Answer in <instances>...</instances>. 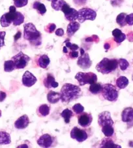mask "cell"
<instances>
[{"label": "cell", "mask_w": 133, "mask_h": 148, "mask_svg": "<svg viewBox=\"0 0 133 148\" xmlns=\"http://www.w3.org/2000/svg\"><path fill=\"white\" fill-rule=\"evenodd\" d=\"M82 96L81 88L73 84L66 83L62 86L60 91L61 100L65 103H70Z\"/></svg>", "instance_id": "1"}, {"label": "cell", "mask_w": 133, "mask_h": 148, "mask_svg": "<svg viewBox=\"0 0 133 148\" xmlns=\"http://www.w3.org/2000/svg\"><path fill=\"white\" fill-rule=\"evenodd\" d=\"M24 38L33 46L41 44V34L32 23H28L24 26Z\"/></svg>", "instance_id": "2"}, {"label": "cell", "mask_w": 133, "mask_h": 148, "mask_svg": "<svg viewBox=\"0 0 133 148\" xmlns=\"http://www.w3.org/2000/svg\"><path fill=\"white\" fill-rule=\"evenodd\" d=\"M118 66V60L116 59L104 58L96 65V70L103 74H108L115 71Z\"/></svg>", "instance_id": "3"}, {"label": "cell", "mask_w": 133, "mask_h": 148, "mask_svg": "<svg viewBox=\"0 0 133 148\" xmlns=\"http://www.w3.org/2000/svg\"><path fill=\"white\" fill-rule=\"evenodd\" d=\"M101 93L104 98L109 101H116L118 98L119 92L118 90L112 84H105L103 85Z\"/></svg>", "instance_id": "4"}, {"label": "cell", "mask_w": 133, "mask_h": 148, "mask_svg": "<svg viewBox=\"0 0 133 148\" xmlns=\"http://www.w3.org/2000/svg\"><path fill=\"white\" fill-rule=\"evenodd\" d=\"M75 79L80 86H84L87 84H91L97 81V75L92 72H78L75 75Z\"/></svg>", "instance_id": "5"}, {"label": "cell", "mask_w": 133, "mask_h": 148, "mask_svg": "<svg viewBox=\"0 0 133 148\" xmlns=\"http://www.w3.org/2000/svg\"><path fill=\"white\" fill-rule=\"evenodd\" d=\"M97 16V13L90 8H83L78 11L77 20L80 23H84L86 20L94 21Z\"/></svg>", "instance_id": "6"}, {"label": "cell", "mask_w": 133, "mask_h": 148, "mask_svg": "<svg viewBox=\"0 0 133 148\" xmlns=\"http://www.w3.org/2000/svg\"><path fill=\"white\" fill-rule=\"evenodd\" d=\"M11 60H12L15 63L16 69H23L27 66L31 59L27 55L24 54L22 51H20L17 55L12 57Z\"/></svg>", "instance_id": "7"}, {"label": "cell", "mask_w": 133, "mask_h": 148, "mask_svg": "<svg viewBox=\"0 0 133 148\" xmlns=\"http://www.w3.org/2000/svg\"><path fill=\"white\" fill-rule=\"evenodd\" d=\"M98 123L101 127L105 126H114V122L111 118L110 112L108 111H104L99 114L98 117Z\"/></svg>", "instance_id": "8"}, {"label": "cell", "mask_w": 133, "mask_h": 148, "mask_svg": "<svg viewBox=\"0 0 133 148\" xmlns=\"http://www.w3.org/2000/svg\"><path fill=\"white\" fill-rule=\"evenodd\" d=\"M71 137L78 142H82L87 139L88 135L86 131L74 127L71 131Z\"/></svg>", "instance_id": "9"}, {"label": "cell", "mask_w": 133, "mask_h": 148, "mask_svg": "<svg viewBox=\"0 0 133 148\" xmlns=\"http://www.w3.org/2000/svg\"><path fill=\"white\" fill-rule=\"evenodd\" d=\"M62 11L64 13L65 18L69 22H74L77 20L78 11L73 8H71L66 3L63 6Z\"/></svg>", "instance_id": "10"}, {"label": "cell", "mask_w": 133, "mask_h": 148, "mask_svg": "<svg viewBox=\"0 0 133 148\" xmlns=\"http://www.w3.org/2000/svg\"><path fill=\"white\" fill-rule=\"evenodd\" d=\"M17 11H10L4 14L1 17L0 23L3 27H7L11 24L17 16Z\"/></svg>", "instance_id": "11"}, {"label": "cell", "mask_w": 133, "mask_h": 148, "mask_svg": "<svg viewBox=\"0 0 133 148\" xmlns=\"http://www.w3.org/2000/svg\"><path fill=\"white\" fill-rule=\"evenodd\" d=\"M55 141V138L48 134L42 135L37 140V144L42 147H50L52 146Z\"/></svg>", "instance_id": "12"}, {"label": "cell", "mask_w": 133, "mask_h": 148, "mask_svg": "<svg viewBox=\"0 0 133 148\" xmlns=\"http://www.w3.org/2000/svg\"><path fill=\"white\" fill-rule=\"evenodd\" d=\"M93 121V117L91 114L82 112L78 117V124L82 127H87L90 126Z\"/></svg>", "instance_id": "13"}, {"label": "cell", "mask_w": 133, "mask_h": 148, "mask_svg": "<svg viewBox=\"0 0 133 148\" xmlns=\"http://www.w3.org/2000/svg\"><path fill=\"white\" fill-rule=\"evenodd\" d=\"M92 64V62L90 59L89 55L88 53H84L78 57V61H77V65L80 68L84 70L88 69Z\"/></svg>", "instance_id": "14"}, {"label": "cell", "mask_w": 133, "mask_h": 148, "mask_svg": "<svg viewBox=\"0 0 133 148\" xmlns=\"http://www.w3.org/2000/svg\"><path fill=\"white\" fill-rule=\"evenodd\" d=\"M37 81V79L35 77V76L31 72H29V71H26V72L24 73L22 77V84L24 86L27 87H31L36 83Z\"/></svg>", "instance_id": "15"}, {"label": "cell", "mask_w": 133, "mask_h": 148, "mask_svg": "<svg viewBox=\"0 0 133 148\" xmlns=\"http://www.w3.org/2000/svg\"><path fill=\"white\" fill-rule=\"evenodd\" d=\"M29 123H30V120L27 115H23L18 119L15 122V127L17 129H24L27 127Z\"/></svg>", "instance_id": "16"}, {"label": "cell", "mask_w": 133, "mask_h": 148, "mask_svg": "<svg viewBox=\"0 0 133 148\" xmlns=\"http://www.w3.org/2000/svg\"><path fill=\"white\" fill-rule=\"evenodd\" d=\"M121 119L123 122L130 123L133 121V108L125 109L121 114Z\"/></svg>", "instance_id": "17"}, {"label": "cell", "mask_w": 133, "mask_h": 148, "mask_svg": "<svg viewBox=\"0 0 133 148\" xmlns=\"http://www.w3.org/2000/svg\"><path fill=\"white\" fill-rule=\"evenodd\" d=\"M44 85L47 88H57L59 85L57 82L55 81V78L54 76L51 74H47V76L44 78L43 81Z\"/></svg>", "instance_id": "18"}, {"label": "cell", "mask_w": 133, "mask_h": 148, "mask_svg": "<svg viewBox=\"0 0 133 148\" xmlns=\"http://www.w3.org/2000/svg\"><path fill=\"white\" fill-rule=\"evenodd\" d=\"M80 27V23L77 22H71L67 26V29H66V33H67V35L69 36H72L74 35L77 31H78Z\"/></svg>", "instance_id": "19"}, {"label": "cell", "mask_w": 133, "mask_h": 148, "mask_svg": "<svg viewBox=\"0 0 133 148\" xmlns=\"http://www.w3.org/2000/svg\"><path fill=\"white\" fill-rule=\"evenodd\" d=\"M47 99L48 101L50 103H56L61 99L60 93H58V92L54 91H50L47 95Z\"/></svg>", "instance_id": "20"}, {"label": "cell", "mask_w": 133, "mask_h": 148, "mask_svg": "<svg viewBox=\"0 0 133 148\" xmlns=\"http://www.w3.org/2000/svg\"><path fill=\"white\" fill-rule=\"evenodd\" d=\"M100 147H104V148H114V147H121V146H119L118 144H116L114 143V141L111 138H109L108 137L107 138H105L103 139L102 142L100 144Z\"/></svg>", "instance_id": "21"}, {"label": "cell", "mask_w": 133, "mask_h": 148, "mask_svg": "<svg viewBox=\"0 0 133 148\" xmlns=\"http://www.w3.org/2000/svg\"><path fill=\"white\" fill-rule=\"evenodd\" d=\"M50 60L47 55H42L37 60V64L42 68H46L49 65Z\"/></svg>", "instance_id": "22"}, {"label": "cell", "mask_w": 133, "mask_h": 148, "mask_svg": "<svg viewBox=\"0 0 133 148\" xmlns=\"http://www.w3.org/2000/svg\"><path fill=\"white\" fill-rule=\"evenodd\" d=\"M10 142L11 138L10 134L5 131H0V145H7Z\"/></svg>", "instance_id": "23"}, {"label": "cell", "mask_w": 133, "mask_h": 148, "mask_svg": "<svg viewBox=\"0 0 133 148\" xmlns=\"http://www.w3.org/2000/svg\"><path fill=\"white\" fill-rule=\"evenodd\" d=\"M129 80L126 77L120 76L116 80V86L119 89H124L128 86Z\"/></svg>", "instance_id": "24"}, {"label": "cell", "mask_w": 133, "mask_h": 148, "mask_svg": "<svg viewBox=\"0 0 133 148\" xmlns=\"http://www.w3.org/2000/svg\"><path fill=\"white\" fill-rule=\"evenodd\" d=\"M74 114L73 112L71 110L69 109H66L62 111V112L61 113V116L64 119V121L66 123H70L71 118L73 117Z\"/></svg>", "instance_id": "25"}, {"label": "cell", "mask_w": 133, "mask_h": 148, "mask_svg": "<svg viewBox=\"0 0 133 148\" xmlns=\"http://www.w3.org/2000/svg\"><path fill=\"white\" fill-rule=\"evenodd\" d=\"M102 87L103 85H101V84L99 83H95L91 84H90L89 86V91L93 94H98L101 92L102 90Z\"/></svg>", "instance_id": "26"}, {"label": "cell", "mask_w": 133, "mask_h": 148, "mask_svg": "<svg viewBox=\"0 0 133 148\" xmlns=\"http://www.w3.org/2000/svg\"><path fill=\"white\" fill-rule=\"evenodd\" d=\"M33 8L34 9L37 10L39 14H41V15H43L46 12V9L45 5L43 3H41L39 1H35L34 3Z\"/></svg>", "instance_id": "27"}, {"label": "cell", "mask_w": 133, "mask_h": 148, "mask_svg": "<svg viewBox=\"0 0 133 148\" xmlns=\"http://www.w3.org/2000/svg\"><path fill=\"white\" fill-rule=\"evenodd\" d=\"M126 13L122 12L120 13L118 16L116 18V22L118 24H119L121 27H124L125 26L127 23L126 22V16H127Z\"/></svg>", "instance_id": "28"}, {"label": "cell", "mask_w": 133, "mask_h": 148, "mask_svg": "<svg viewBox=\"0 0 133 148\" xmlns=\"http://www.w3.org/2000/svg\"><path fill=\"white\" fill-rule=\"evenodd\" d=\"M16 69L15 63L12 60L5 61L4 63V70L6 72H11Z\"/></svg>", "instance_id": "29"}, {"label": "cell", "mask_w": 133, "mask_h": 148, "mask_svg": "<svg viewBox=\"0 0 133 148\" xmlns=\"http://www.w3.org/2000/svg\"><path fill=\"white\" fill-rule=\"evenodd\" d=\"M102 132L105 134L106 137H111L114 133V126L108 125L102 127Z\"/></svg>", "instance_id": "30"}, {"label": "cell", "mask_w": 133, "mask_h": 148, "mask_svg": "<svg viewBox=\"0 0 133 148\" xmlns=\"http://www.w3.org/2000/svg\"><path fill=\"white\" fill-rule=\"evenodd\" d=\"M65 3L66 2L64 0H55V1H52L51 5L53 9L58 11V10H62L63 6Z\"/></svg>", "instance_id": "31"}, {"label": "cell", "mask_w": 133, "mask_h": 148, "mask_svg": "<svg viewBox=\"0 0 133 148\" xmlns=\"http://www.w3.org/2000/svg\"><path fill=\"white\" fill-rule=\"evenodd\" d=\"M38 112L41 116H46L50 114V107L46 104L42 105L38 108Z\"/></svg>", "instance_id": "32"}, {"label": "cell", "mask_w": 133, "mask_h": 148, "mask_svg": "<svg viewBox=\"0 0 133 148\" xmlns=\"http://www.w3.org/2000/svg\"><path fill=\"white\" fill-rule=\"evenodd\" d=\"M24 22V16L20 12H17V16H16L15 19L13 21V25L15 26L20 25Z\"/></svg>", "instance_id": "33"}, {"label": "cell", "mask_w": 133, "mask_h": 148, "mask_svg": "<svg viewBox=\"0 0 133 148\" xmlns=\"http://www.w3.org/2000/svg\"><path fill=\"white\" fill-rule=\"evenodd\" d=\"M118 64L119 66V68L122 71L126 70L128 67L129 66V63L126 59H120L118 60Z\"/></svg>", "instance_id": "34"}, {"label": "cell", "mask_w": 133, "mask_h": 148, "mask_svg": "<svg viewBox=\"0 0 133 148\" xmlns=\"http://www.w3.org/2000/svg\"><path fill=\"white\" fill-rule=\"evenodd\" d=\"M73 110L74 112L77 114H81L82 112H84V107L82 106L81 104L77 103L74 105L73 107Z\"/></svg>", "instance_id": "35"}, {"label": "cell", "mask_w": 133, "mask_h": 148, "mask_svg": "<svg viewBox=\"0 0 133 148\" xmlns=\"http://www.w3.org/2000/svg\"><path fill=\"white\" fill-rule=\"evenodd\" d=\"M16 7H23L27 5L28 0H13Z\"/></svg>", "instance_id": "36"}, {"label": "cell", "mask_w": 133, "mask_h": 148, "mask_svg": "<svg viewBox=\"0 0 133 148\" xmlns=\"http://www.w3.org/2000/svg\"><path fill=\"white\" fill-rule=\"evenodd\" d=\"M65 43L66 44V47H67V48L70 49L71 51H75V50H77L79 48L78 45H76L75 44H72L70 42H69L68 40L67 41L66 40L65 42Z\"/></svg>", "instance_id": "37"}, {"label": "cell", "mask_w": 133, "mask_h": 148, "mask_svg": "<svg viewBox=\"0 0 133 148\" xmlns=\"http://www.w3.org/2000/svg\"><path fill=\"white\" fill-rule=\"evenodd\" d=\"M6 33L5 31H0V48L5 46V36Z\"/></svg>", "instance_id": "38"}, {"label": "cell", "mask_w": 133, "mask_h": 148, "mask_svg": "<svg viewBox=\"0 0 133 148\" xmlns=\"http://www.w3.org/2000/svg\"><path fill=\"white\" fill-rule=\"evenodd\" d=\"M125 39H126V35H125L124 33H122L121 35L117 37V38H114V40H115V42H117V43L120 44L122 42H123Z\"/></svg>", "instance_id": "39"}, {"label": "cell", "mask_w": 133, "mask_h": 148, "mask_svg": "<svg viewBox=\"0 0 133 148\" xmlns=\"http://www.w3.org/2000/svg\"><path fill=\"white\" fill-rule=\"evenodd\" d=\"M55 27H56V26H55L54 23H50L49 25H48L46 26V30L47 32H48L50 33H52L53 31L55 30Z\"/></svg>", "instance_id": "40"}, {"label": "cell", "mask_w": 133, "mask_h": 148, "mask_svg": "<svg viewBox=\"0 0 133 148\" xmlns=\"http://www.w3.org/2000/svg\"><path fill=\"white\" fill-rule=\"evenodd\" d=\"M126 22H127V24L129 25H133V13H132V14H130L129 15H127Z\"/></svg>", "instance_id": "41"}, {"label": "cell", "mask_w": 133, "mask_h": 148, "mask_svg": "<svg viewBox=\"0 0 133 148\" xmlns=\"http://www.w3.org/2000/svg\"><path fill=\"white\" fill-rule=\"evenodd\" d=\"M121 31L119 29H115L113 31H112V35L114 36V38H117V37L119 36L120 35H122Z\"/></svg>", "instance_id": "42"}, {"label": "cell", "mask_w": 133, "mask_h": 148, "mask_svg": "<svg viewBox=\"0 0 133 148\" xmlns=\"http://www.w3.org/2000/svg\"><path fill=\"white\" fill-rule=\"evenodd\" d=\"M69 57H70L71 59H75V58L78 57V52L75 51H71V52L69 53Z\"/></svg>", "instance_id": "43"}, {"label": "cell", "mask_w": 133, "mask_h": 148, "mask_svg": "<svg viewBox=\"0 0 133 148\" xmlns=\"http://www.w3.org/2000/svg\"><path fill=\"white\" fill-rule=\"evenodd\" d=\"M55 35H56L57 36H62L64 35V31H63V29L62 28L57 29L55 31Z\"/></svg>", "instance_id": "44"}, {"label": "cell", "mask_w": 133, "mask_h": 148, "mask_svg": "<svg viewBox=\"0 0 133 148\" xmlns=\"http://www.w3.org/2000/svg\"><path fill=\"white\" fill-rule=\"evenodd\" d=\"M7 97V94L5 92L0 91V102L3 101Z\"/></svg>", "instance_id": "45"}, {"label": "cell", "mask_w": 133, "mask_h": 148, "mask_svg": "<svg viewBox=\"0 0 133 148\" xmlns=\"http://www.w3.org/2000/svg\"><path fill=\"white\" fill-rule=\"evenodd\" d=\"M20 36H21V32L20 31H18L17 35L15 36V40H17L18 38H20Z\"/></svg>", "instance_id": "46"}, {"label": "cell", "mask_w": 133, "mask_h": 148, "mask_svg": "<svg viewBox=\"0 0 133 148\" xmlns=\"http://www.w3.org/2000/svg\"><path fill=\"white\" fill-rule=\"evenodd\" d=\"M63 52L65 53H68V50H67V47L66 46L63 47Z\"/></svg>", "instance_id": "47"}, {"label": "cell", "mask_w": 133, "mask_h": 148, "mask_svg": "<svg viewBox=\"0 0 133 148\" xmlns=\"http://www.w3.org/2000/svg\"><path fill=\"white\" fill-rule=\"evenodd\" d=\"M80 53H81V55L85 53V52H84V49H82V48H81V49H80Z\"/></svg>", "instance_id": "48"}, {"label": "cell", "mask_w": 133, "mask_h": 148, "mask_svg": "<svg viewBox=\"0 0 133 148\" xmlns=\"http://www.w3.org/2000/svg\"><path fill=\"white\" fill-rule=\"evenodd\" d=\"M1 110H0V117H1Z\"/></svg>", "instance_id": "49"}, {"label": "cell", "mask_w": 133, "mask_h": 148, "mask_svg": "<svg viewBox=\"0 0 133 148\" xmlns=\"http://www.w3.org/2000/svg\"><path fill=\"white\" fill-rule=\"evenodd\" d=\"M48 1H55V0H48Z\"/></svg>", "instance_id": "50"}, {"label": "cell", "mask_w": 133, "mask_h": 148, "mask_svg": "<svg viewBox=\"0 0 133 148\" xmlns=\"http://www.w3.org/2000/svg\"><path fill=\"white\" fill-rule=\"evenodd\" d=\"M132 81H133V74H132Z\"/></svg>", "instance_id": "51"}]
</instances>
